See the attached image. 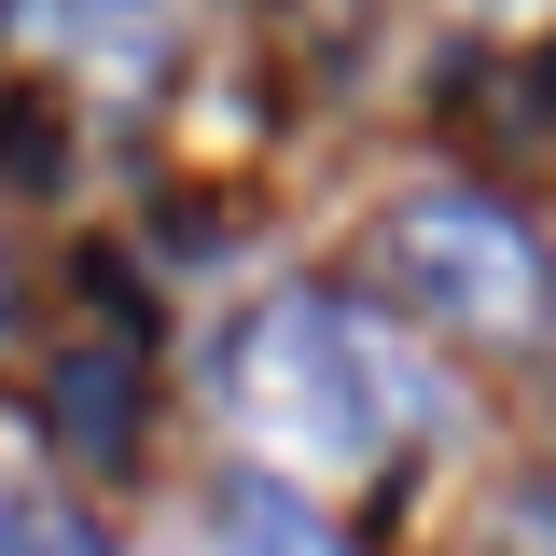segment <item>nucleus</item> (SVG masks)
Wrapping results in <instances>:
<instances>
[{"mask_svg": "<svg viewBox=\"0 0 556 556\" xmlns=\"http://www.w3.org/2000/svg\"><path fill=\"white\" fill-rule=\"evenodd\" d=\"M208 529H223V556H348V543H334V529H320V515H306L278 473H237L223 501H208Z\"/></svg>", "mask_w": 556, "mask_h": 556, "instance_id": "obj_3", "label": "nucleus"}, {"mask_svg": "<svg viewBox=\"0 0 556 556\" xmlns=\"http://www.w3.org/2000/svg\"><path fill=\"white\" fill-rule=\"evenodd\" d=\"M0 556H98V529H84L70 501H28V515H14V543H0Z\"/></svg>", "mask_w": 556, "mask_h": 556, "instance_id": "obj_5", "label": "nucleus"}, {"mask_svg": "<svg viewBox=\"0 0 556 556\" xmlns=\"http://www.w3.org/2000/svg\"><path fill=\"white\" fill-rule=\"evenodd\" d=\"M376 278H390V306H417L431 334H459V348H529L556 320L543 237L501 195H459V181L376 208Z\"/></svg>", "mask_w": 556, "mask_h": 556, "instance_id": "obj_1", "label": "nucleus"}, {"mask_svg": "<svg viewBox=\"0 0 556 556\" xmlns=\"http://www.w3.org/2000/svg\"><path fill=\"white\" fill-rule=\"evenodd\" d=\"M543 84H556V56H543Z\"/></svg>", "mask_w": 556, "mask_h": 556, "instance_id": "obj_7", "label": "nucleus"}, {"mask_svg": "<svg viewBox=\"0 0 556 556\" xmlns=\"http://www.w3.org/2000/svg\"><path fill=\"white\" fill-rule=\"evenodd\" d=\"M56 417H84V459H126V362L56 376Z\"/></svg>", "mask_w": 556, "mask_h": 556, "instance_id": "obj_4", "label": "nucleus"}, {"mask_svg": "<svg viewBox=\"0 0 556 556\" xmlns=\"http://www.w3.org/2000/svg\"><path fill=\"white\" fill-rule=\"evenodd\" d=\"M28 501H42V486H28V417H0V543H14Z\"/></svg>", "mask_w": 556, "mask_h": 556, "instance_id": "obj_6", "label": "nucleus"}, {"mask_svg": "<svg viewBox=\"0 0 556 556\" xmlns=\"http://www.w3.org/2000/svg\"><path fill=\"white\" fill-rule=\"evenodd\" d=\"M223 404L251 445L306 459V473H362L376 459V404H362V348L320 306H251L223 334Z\"/></svg>", "mask_w": 556, "mask_h": 556, "instance_id": "obj_2", "label": "nucleus"}]
</instances>
